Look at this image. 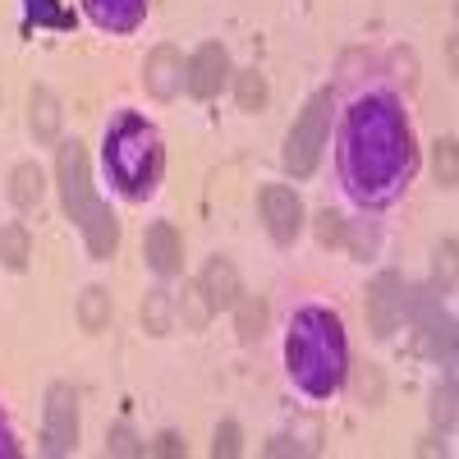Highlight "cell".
<instances>
[{
	"mask_svg": "<svg viewBox=\"0 0 459 459\" xmlns=\"http://www.w3.org/2000/svg\"><path fill=\"white\" fill-rule=\"evenodd\" d=\"M285 363H290V377L299 381L303 391L326 400L340 386V377H344L340 317L326 313V308H303L294 317V331H290V344H285Z\"/></svg>",
	"mask_w": 459,
	"mask_h": 459,
	"instance_id": "cell-2",
	"label": "cell"
},
{
	"mask_svg": "<svg viewBox=\"0 0 459 459\" xmlns=\"http://www.w3.org/2000/svg\"><path fill=\"white\" fill-rule=\"evenodd\" d=\"M340 235H344L340 216H335V212H322V216H317V239H322V244H335Z\"/></svg>",
	"mask_w": 459,
	"mask_h": 459,
	"instance_id": "cell-29",
	"label": "cell"
},
{
	"mask_svg": "<svg viewBox=\"0 0 459 459\" xmlns=\"http://www.w3.org/2000/svg\"><path fill=\"white\" fill-rule=\"evenodd\" d=\"M225 74H230V60H225V51H221L216 42H207V47H203L194 60H188V69H184V88L194 92L198 101H207V97H216V92H221Z\"/></svg>",
	"mask_w": 459,
	"mask_h": 459,
	"instance_id": "cell-8",
	"label": "cell"
},
{
	"mask_svg": "<svg viewBox=\"0 0 459 459\" xmlns=\"http://www.w3.org/2000/svg\"><path fill=\"white\" fill-rule=\"evenodd\" d=\"M143 253H147V262H152V272H161V276H175V272H179V257H184L179 235H175L170 225H152L147 239H143Z\"/></svg>",
	"mask_w": 459,
	"mask_h": 459,
	"instance_id": "cell-13",
	"label": "cell"
},
{
	"mask_svg": "<svg viewBox=\"0 0 459 459\" xmlns=\"http://www.w3.org/2000/svg\"><path fill=\"white\" fill-rule=\"evenodd\" d=\"M0 455H19L14 441H10V432H5V423H0Z\"/></svg>",
	"mask_w": 459,
	"mask_h": 459,
	"instance_id": "cell-31",
	"label": "cell"
},
{
	"mask_svg": "<svg viewBox=\"0 0 459 459\" xmlns=\"http://www.w3.org/2000/svg\"><path fill=\"white\" fill-rule=\"evenodd\" d=\"M79 322H83L88 331H101V326L110 322V294H106L101 285H92V290L79 299Z\"/></svg>",
	"mask_w": 459,
	"mask_h": 459,
	"instance_id": "cell-18",
	"label": "cell"
},
{
	"mask_svg": "<svg viewBox=\"0 0 459 459\" xmlns=\"http://www.w3.org/2000/svg\"><path fill=\"white\" fill-rule=\"evenodd\" d=\"M418 322H423V331H428V350L432 354H450V344H455L450 317H437V303L432 299H418Z\"/></svg>",
	"mask_w": 459,
	"mask_h": 459,
	"instance_id": "cell-16",
	"label": "cell"
},
{
	"mask_svg": "<svg viewBox=\"0 0 459 459\" xmlns=\"http://www.w3.org/2000/svg\"><path fill=\"white\" fill-rule=\"evenodd\" d=\"M179 313H184V322H188V326H203V322L212 317V303H207V299H203V290L194 285V290L184 294V308H179Z\"/></svg>",
	"mask_w": 459,
	"mask_h": 459,
	"instance_id": "cell-24",
	"label": "cell"
},
{
	"mask_svg": "<svg viewBox=\"0 0 459 459\" xmlns=\"http://www.w3.org/2000/svg\"><path fill=\"white\" fill-rule=\"evenodd\" d=\"M326 110H331V92H317L303 115L294 120L290 138H285V166L294 175H313L322 161V143H326Z\"/></svg>",
	"mask_w": 459,
	"mask_h": 459,
	"instance_id": "cell-5",
	"label": "cell"
},
{
	"mask_svg": "<svg viewBox=\"0 0 459 459\" xmlns=\"http://www.w3.org/2000/svg\"><path fill=\"white\" fill-rule=\"evenodd\" d=\"M79 441V395L69 386H51L47 391V437L42 450L47 455H69Z\"/></svg>",
	"mask_w": 459,
	"mask_h": 459,
	"instance_id": "cell-6",
	"label": "cell"
},
{
	"mask_svg": "<svg viewBox=\"0 0 459 459\" xmlns=\"http://www.w3.org/2000/svg\"><path fill=\"white\" fill-rule=\"evenodd\" d=\"M239 450H244L239 423H221V428H216V441H212V455H216V459H235Z\"/></svg>",
	"mask_w": 459,
	"mask_h": 459,
	"instance_id": "cell-22",
	"label": "cell"
},
{
	"mask_svg": "<svg viewBox=\"0 0 459 459\" xmlns=\"http://www.w3.org/2000/svg\"><path fill=\"white\" fill-rule=\"evenodd\" d=\"M437 175H441V188H455V143L450 138L437 147Z\"/></svg>",
	"mask_w": 459,
	"mask_h": 459,
	"instance_id": "cell-26",
	"label": "cell"
},
{
	"mask_svg": "<svg viewBox=\"0 0 459 459\" xmlns=\"http://www.w3.org/2000/svg\"><path fill=\"white\" fill-rule=\"evenodd\" d=\"M404 313H409V290H404V281H400L395 272L377 276L372 290H368V322H372V331H377L381 340L395 335V326L404 322Z\"/></svg>",
	"mask_w": 459,
	"mask_h": 459,
	"instance_id": "cell-7",
	"label": "cell"
},
{
	"mask_svg": "<svg viewBox=\"0 0 459 459\" xmlns=\"http://www.w3.org/2000/svg\"><path fill=\"white\" fill-rule=\"evenodd\" d=\"M0 262H5L10 272H23V266H28V230L23 225H5V230H0Z\"/></svg>",
	"mask_w": 459,
	"mask_h": 459,
	"instance_id": "cell-17",
	"label": "cell"
},
{
	"mask_svg": "<svg viewBox=\"0 0 459 459\" xmlns=\"http://www.w3.org/2000/svg\"><path fill=\"white\" fill-rule=\"evenodd\" d=\"M409 129L391 97H368L344 120V152L340 166L350 188L363 203H381L395 194V184L409 175Z\"/></svg>",
	"mask_w": 459,
	"mask_h": 459,
	"instance_id": "cell-1",
	"label": "cell"
},
{
	"mask_svg": "<svg viewBox=\"0 0 459 459\" xmlns=\"http://www.w3.org/2000/svg\"><path fill=\"white\" fill-rule=\"evenodd\" d=\"M83 5H88L92 23H101L110 32H129L147 14V0H83Z\"/></svg>",
	"mask_w": 459,
	"mask_h": 459,
	"instance_id": "cell-11",
	"label": "cell"
},
{
	"mask_svg": "<svg viewBox=\"0 0 459 459\" xmlns=\"http://www.w3.org/2000/svg\"><path fill=\"white\" fill-rule=\"evenodd\" d=\"M28 14H32L37 23H51V28H69V23H74V14L60 10V5H51V0H28Z\"/></svg>",
	"mask_w": 459,
	"mask_h": 459,
	"instance_id": "cell-23",
	"label": "cell"
},
{
	"mask_svg": "<svg viewBox=\"0 0 459 459\" xmlns=\"http://www.w3.org/2000/svg\"><path fill=\"white\" fill-rule=\"evenodd\" d=\"M60 194H65V212L79 221V230L88 235L92 257H110L115 244H120V230H115V216L97 203L92 194V175H88V152L79 143L60 147Z\"/></svg>",
	"mask_w": 459,
	"mask_h": 459,
	"instance_id": "cell-4",
	"label": "cell"
},
{
	"mask_svg": "<svg viewBox=\"0 0 459 459\" xmlns=\"http://www.w3.org/2000/svg\"><path fill=\"white\" fill-rule=\"evenodd\" d=\"M262 326H266V303L248 299L244 308H239V340H244V344H253V340L262 335Z\"/></svg>",
	"mask_w": 459,
	"mask_h": 459,
	"instance_id": "cell-21",
	"label": "cell"
},
{
	"mask_svg": "<svg viewBox=\"0 0 459 459\" xmlns=\"http://www.w3.org/2000/svg\"><path fill=\"white\" fill-rule=\"evenodd\" d=\"M239 106L244 110H262L266 106V83H262L257 69H244L239 74Z\"/></svg>",
	"mask_w": 459,
	"mask_h": 459,
	"instance_id": "cell-20",
	"label": "cell"
},
{
	"mask_svg": "<svg viewBox=\"0 0 459 459\" xmlns=\"http://www.w3.org/2000/svg\"><path fill=\"white\" fill-rule=\"evenodd\" d=\"M143 450H147V446H143V441H138L129 428H115V432H110V455H125V459H134V455H143Z\"/></svg>",
	"mask_w": 459,
	"mask_h": 459,
	"instance_id": "cell-25",
	"label": "cell"
},
{
	"mask_svg": "<svg viewBox=\"0 0 459 459\" xmlns=\"http://www.w3.org/2000/svg\"><path fill=\"white\" fill-rule=\"evenodd\" d=\"M143 322H147L152 335H166V331H170V299H166V290H152V294H147Z\"/></svg>",
	"mask_w": 459,
	"mask_h": 459,
	"instance_id": "cell-19",
	"label": "cell"
},
{
	"mask_svg": "<svg viewBox=\"0 0 459 459\" xmlns=\"http://www.w3.org/2000/svg\"><path fill=\"white\" fill-rule=\"evenodd\" d=\"M157 166H161V147H157V129L138 115H120L106 134V170L110 179L125 188L129 198L152 194L157 184Z\"/></svg>",
	"mask_w": 459,
	"mask_h": 459,
	"instance_id": "cell-3",
	"label": "cell"
},
{
	"mask_svg": "<svg viewBox=\"0 0 459 459\" xmlns=\"http://www.w3.org/2000/svg\"><path fill=\"white\" fill-rule=\"evenodd\" d=\"M143 83H147L152 97L170 101L184 88V60H179V51L175 47H157V51H152L147 56V69H143Z\"/></svg>",
	"mask_w": 459,
	"mask_h": 459,
	"instance_id": "cell-10",
	"label": "cell"
},
{
	"mask_svg": "<svg viewBox=\"0 0 459 459\" xmlns=\"http://www.w3.org/2000/svg\"><path fill=\"white\" fill-rule=\"evenodd\" d=\"M28 125L37 138H56L60 134V101L47 92V88H37L32 101H28Z\"/></svg>",
	"mask_w": 459,
	"mask_h": 459,
	"instance_id": "cell-14",
	"label": "cell"
},
{
	"mask_svg": "<svg viewBox=\"0 0 459 459\" xmlns=\"http://www.w3.org/2000/svg\"><path fill=\"white\" fill-rule=\"evenodd\" d=\"M152 450H157V455H170V459H175V455H184V441H179L175 432H161V437H157V446H152Z\"/></svg>",
	"mask_w": 459,
	"mask_h": 459,
	"instance_id": "cell-30",
	"label": "cell"
},
{
	"mask_svg": "<svg viewBox=\"0 0 459 459\" xmlns=\"http://www.w3.org/2000/svg\"><path fill=\"white\" fill-rule=\"evenodd\" d=\"M437 423H441V428L455 423V381H446L441 395H437Z\"/></svg>",
	"mask_w": 459,
	"mask_h": 459,
	"instance_id": "cell-28",
	"label": "cell"
},
{
	"mask_svg": "<svg viewBox=\"0 0 459 459\" xmlns=\"http://www.w3.org/2000/svg\"><path fill=\"white\" fill-rule=\"evenodd\" d=\"M437 276H441L446 290H455V239H446L441 253H437Z\"/></svg>",
	"mask_w": 459,
	"mask_h": 459,
	"instance_id": "cell-27",
	"label": "cell"
},
{
	"mask_svg": "<svg viewBox=\"0 0 459 459\" xmlns=\"http://www.w3.org/2000/svg\"><path fill=\"white\" fill-rule=\"evenodd\" d=\"M262 216H266V230H272V239H276V244H290V239L299 235V216H303V207H299V198L290 194V188L272 184V188H262Z\"/></svg>",
	"mask_w": 459,
	"mask_h": 459,
	"instance_id": "cell-9",
	"label": "cell"
},
{
	"mask_svg": "<svg viewBox=\"0 0 459 459\" xmlns=\"http://www.w3.org/2000/svg\"><path fill=\"white\" fill-rule=\"evenodd\" d=\"M42 188H47V179H42V170H37L32 161L14 166V175H10V198H14L19 207H37V203H42Z\"/></svg>",
	"mask_w": 459,
	"mask_h": 459,
	"instance_id": "cell-15",
	"label": "cell"
},
{
	"mask_svg": "<svg viewBox=\"0 0 459 459\" xmlns=\"http://www.w3.org/2000/svg\"><path fill=\"white\" fill-rule=\"evenodd\" d=\"M198 290H203V299L212 303V313H216V308H230V303L239 299V272H235L225 257H216V262H207Z\"/></svg>",
	"mask_w": 459,
	"mask_h": 459,
	"instance_id": "cell-12",
	"label": "cell"
}]
</instances>
